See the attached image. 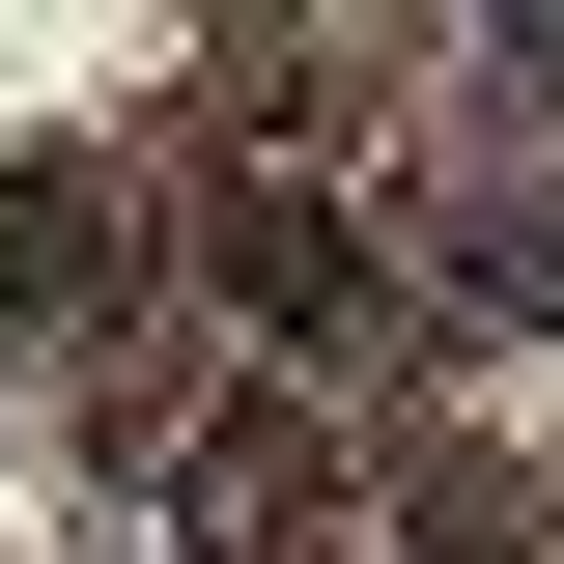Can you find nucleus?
Listing matches in <instances>:
<instances>
[{
    "instance_id": "f03ea898",
    "label": "nucleus",
    "mask_w": 564,
    "mask_h": 564,
    "mask_svg": "<svg viewBox=\"0 0 564 564\" xmlns=\"http://www.w3.org/2000/svg\"><path fill=\"white\" fill-rule=\"evenodd\" d=\"M0 282H29V311H57V282H113V198H85V170H0Z\"/></svg>"
},
{
    "instance_id": "f257e3e1",
    "label": "nucleus",
    "mask_w": 564,
    "mask_h": 564,
    "mask_svg": "<svg viewBox=\"0 0 564 564\" xmlns=\"http://www.w3.org/2000/svg\"><path fill=\"white\" fill-rule=\"evenodd\" d=\"M226 311H254L282 367H367L395 339V254H367L339 198H226Z\"/></svg>"
},
{
    "instance_id": "7ed1b4c3",
    "label": "nucleus",
    "mask_w": 564,
    "mask_h": 564,
    "mask_svg": "<svg viewBox=\"0 0 564 564\" xmlns=\"http://www.w3.org/2000/svg\"><path fill=\"white\" fill-rule=\"evenodd\" d=\"M452 311H508V339H536V311H564V198H480V226H452Z\"/></svg>"
}]
</instances>
